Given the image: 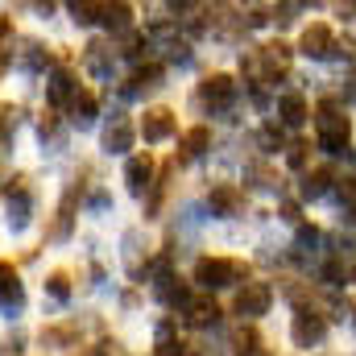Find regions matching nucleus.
Listing matches in <instances>:
<instances>
[{"instance_id":"obj_14","label":"nucleus","mask_w":356,"mask_h":356,"mask_svg":"<svg viewBox=\"0 0 356 356\" xmlns=\"http://www.w3.org/2000/svg\"><path fill=\"white\" fill-rule=\"evenodd\" d=\"M79 95V88H75V71L71 67H58L54 75H50V104H71Z\"/></svg>"},{"instance_id":"obj_31","label":"nucleus","mask_w":356,"mask_h":356,"mask_svg":"<svg viewBox=\"0 0 356 356\" xmlns=\"http://www.w3.org/2000/svg\"><path fill=\"white\" fill-rule=\"evenodd\" d=\"M323 277H327L332 286H340V282H344V266H340V261H327V266H323Z\"/></svg>"},{"instance_id":"obj_17","label":"nucleus","mask_w":356,"mask_h":356,"mask_svg":"<svg viewBox=\"0 0 356 356\" xmlns=\"http://www.w3.org/2000/svg\"><path fill=\"white\" fill-rule=\"evenodd\" d=\"M207 145H211V129L207 124H195V129L182 133V158H199Z\"/></svg>"},{"instance_id":"obj_3","label":"nucleus","mask_w":356,"mask_h":356,"mask_svg":"<svg viewBox=\"0 0 356 356\" xmlns=\"http://www.w3.org/2000/svg\"><path fill=\"white\" fill-rule=\"evenodd\" d=\"M290 336H294L298 348H315V344H323V336H327V319H323L319 311L302 307V311L294 315V323H290Z\"/></svg>"},{"instance_id":"obj_22","label":"nucleus","mask_w":356,"mask_h":356,"mask_svg":"<svg viewBox=\"0 0 356 356\" xmlns=\"http://www.w3.org/2000/svg\"><path fill=\"white\" fill-rule=\"evenodd\" d=\"M158 79H162V67H141L137 75H133V88H124V95H141V91H149V88H158Z\"/></svg>"},{"instance_id":"obj_21","label":"nucleus","mask_w":356,"mask_h":356,"mask_svg":"<svg viewBox=\"0 0 356 356\" xmlns=\"http://www.w3.org/2000/svg\"><path fill=\"white\" fill-rule=\"evenodd\" d=\"M108 58H112V50H108L104 42H91V46H88V67L99 75V79H108V75H112V63H108Z\"/></svg>"},{"instance_id":"obj_28","label":"nucleus","mask_w":356,"mask_h":356,"mask_svg":"<svg viewBox=\"0 0 356 356\" xmlns=\"http://www.w3.org/2000/svg\"><path fill=\"white\" fill-rule=\"evenodd\" d=\"M71 13H75V21H79V25H91V21H95V13H99V4H71Z\"/></svg>"},{"instance_id":"obj_1","label":"nucleus","mask_w":356,"mask_h":356,"mask_svg":"<svg viewBox=\"0 0 356 356\" xmlns=\"http://www.w3.org/2000/svg\"><path fill=\"white\" fill-rule=\"evenodd\" d=\"M315 129H319V145H323L327 154H344V149H348L353 120H348V112L340 108V99H323V104H319Z\"/></svg>"},{"instance_id":"obj_26","label":"nucleus","mask_w":356,"mask_h":356,"mask_svg":"<svg viewBox=\"0 0 356 356\" xmlns=\"http://www.w3.org/2000/svg\"><path fill=\"white\" fill-rule=\"evenodd\" d=\"M307 149H311L307 141H294V145H290V154H286V162H290V170H302V166H307Z\"/></svg>"},{"instance_id":"obj_12","label":"nucleus","mask_w":356,"mask_h":356,"mask_svg":"<svg viewBox=\"0 0 356 356\" xmlns=\"http://www.w3.org/2000/svg\"><path fill=\"white\" fill-rule=\"evenodd\" d=\"M29 211H33V207H29V191H25L21 178H17V182L8 186V224H13V232H21V228L29 224Z\"/></svg>"},{"instance_id":"obj_33","label":"nucleus","mask_w":356,"mask_h":356,"mask_svg":"<svg viewBox=\"0 0 356 356\" xmlns=\"http://www.w3.org/2000/svg\"><path fill=\"white\" fill-rule=\"evenodd\" d=\"M241 356H269L266 348H253V353H241Z\"/></svg>"},{"instance_id":"obj_2","label":"nucleus","mask_w":356,"mask_h":356,"mask_svg":"<svg viewBox=\"0 0 356 356\" xmlns=\"http://www.w3.org/2000/svg\"><path fill=\"white\" fill-rule=\"evenodd\" d=\"M241 273H245L241 261H228V257H199V266H195V282H199L203 290H224V286H232Z\"/></svg>"},{"instance_id":"obj_29","label":"nucleus","mask_w":356,"mask_h":356,"mask_svg":"<svg viewBox=\"0 0 356 356\" xmlns=\"http://www.w3.org/2000/svg\"><path fill=\"white\" fill-rule=\"evenodd\" d=\"M261 145H266V149L282 145V129H277V124H266V129H261Z\"/></svg>"},{"instance_id":"obj_32","label":"nucleus","mask_w":356,"mask_h":356,"mask_svg":"<svg viewBox=\"0 0 356 356\" xmlns=\"http://www.w3.org/2000/svg\"><path fill=\"white\" fill-rule=\"evenodd\" d=\"M8 38H13V21H8V17H0V54H13V46H4Z\"/></svg>"},{"instance_id":"obj_9","label":"nucleus","mask_w":356,"mask_h":356,"mask_svg":"<svg viewBox=\"0 0 356 356\" xmlns=\"http://www.w3.org/2000/svg\"><path fill=\"white\" fill-rule=\"evenodd\" d=\"M124 182H129L133 195H145V191L154 186V158H149V154L129 158V166H124Z\"/></svg>"},{"instance_id":"obj_23","label":"nucleus","mask_w":356,"mask_h":356,"mask_svg":"<svg viewBox=\"0 0 356 356\" xmlns=\"http://www.w3.org/2000/svg\"><path fill=\"white\" fill-rule=\"evenodd\" d=\"M327 182H332V170H311L302 178V199H319L327 195Z\"/></svg>"},{"instance_id":"obj_15","label":"nucleus","mask_w":356,"mask_h":356,"mask_svg":"<svg viewBox=\"0 0 356 356\" xmlns=\"http://www.w3.org/2000/svg\"><path fill=\"white\" fill-rule=\"evenodd\" d=\"M154 294H158V298H162L166 307H186V302H191L186 286L178 282L175 273H162V277H158V286H154Z\"/></svg>"},{"instance_id":"obj_8","label":"nucleus","mask_w":356,"mask_h":356,"mask_svg":"<svg viewBox=\"0 0 356 356\" xmlns=\"http://www.w3.org/2000/svg\"><path fill=\"white\" fill-rule=\"evenodd\" d=\"M207 203H211V211H216V216H236V211L245 207V191H241V186H232V182H220V186H211Z\"/></svg>"},{"instance_id":"obj_27","label":"nucleus","mask_w":356,"mask_h":356,"mask_svg":"<svg viewBox=\"0 0 356 356\" xmlns=\"http://www.w3.org/2000/svg\"><path fill=\"white\" fill-rule=\"evenodd\" d=\"M336 195H340V203L356 207V178H340V182H336Z\"/></svg>"},{"instance_id":"obj_30","label":"nucleus","mask_w":356,"mask_h":356,"mask_svg":"<svg viewBox=\"0 0 356 356\" xmlns=\"http://www.w3.org/2000/svg\"><path fill=\"white\" fill-rule=\"evenodd\" d=\"M91 356H129V353H124L116 340H104V344H95V353H91Z\"/></svg>"},{"instance_id":"obj_20","label":"nucleus","mask_w":356,"mask_h":356,"mask_svg":"<svg viewBox=\"0 0 356 356\" xmlns=\"http://www.w3.org/2000/svg\"><path fill=\"white\" fill-rule=\"evenodd\" d=\"M17 63H21L25 71H42V67L50 63V50H46L42 42H25V50L17 54Z\"/></svg>"},{"instance_id":"obj_4","label":"nucleus","mask_w":356,"mask_h":356,"mask_svg":"<svg viewBox=\"0 0 356 356\" xmlns=\"http://www.w3.org/2000/svg\"><path fill=\"white\" fill-rule=\"evenodd\" d=\"M269 302H273V286L269 282H245V290L236 294V315L241 319H257L266 315Z\"/></svg>"},{"instance_id":"obj_16","label":"nucleus","mask_w":356,"mask_h":356,"mask_svg":"<svg viewBox=\"0 0 356 356\" xmlns=\"http://www.w3.org/2000/svg\"><path fill=\"white\" fill-rule=\"evenodd\" d=\"M277 116H282L286 124H302L311 112H307V99H302L298 91H286V95L277 99Z\"/></svg>"},{"instance_id":"obj_6","label":"nucleus","mask_w":356,"mask_h":356,"mask_svg":"<svg viewBox=\"0 0 356 356\" xmlns=\"http://www.w3.org/2000/svg\"><path fill=\"white\" fill-rule=\"evenodd\" d=\"M298 46H302L307 58H327V54L336 50V38H332V29H327L323 21H315V25L302 29V42H298Z\"/></svg>"},{"instance_id":"obj_7","label":"nucleus","mask_w":356,"mask_h":356,"mask_svg":"<svg viewBox=\"0 0 356 356\" xmlns=\"http://www.w3.org/2000/svg\"><path fill=\"white\" fill-rule=\"evenodd\" d=\"M141 137H145L149 145H158V141L175 137V112H170V108H149V112H145V120H141Z\"/></svg>"},{"instance_id":"obj_11","label":"nucleus","mask_w":356,"mask_h":356,"mask_svg":"<svg viewBox=\"0 0 356 356\" xmlns=\"http://www.w3.org/2000/svg\"><path fill=\"white\" fill-rule=\"evenodd\" d=\"M232 95H236L232 75H207V79H203V88H199V99H203V104H216V108L232 104Z\"/></svg>"},{"instance_id":"obj_25","label":"nucleus","mask_w":356,"mask_h":356,"mask_svg":"<svg viewBox=\"0 0 356 356\" xmlns=\"http://www.w3.org/2000/svg\"><path fill=\"white\" fill-rule=\"evenodd\" d=\"M315 245H319V228H298V236H294V253L298 257H307V253H315Z\"/></svg>"},{"instance_id":"obj_5","label":"nucleus","mask_w":356,"mask_h":356,"mask_svg":"<svg viewBox=\"0 0 356 356\" xmlns=\"http://www.w3.org/2000/svg\"><path fill=\"white\" fill-rule=\"evenodd\" d=\"M25 307V286H21V277H17V269L8 266V261H0V311H21Z\"/></svg>"},{"instance_id":"obj_18","label":"nucleus","mask_w":356,"mask_h":356,"mask_svg":"<svg viewBox=\"0 0 356 356\" xmlns=\"http://www.w3.org/2000/svg\"><path fill=\"white\" fill-rule=\"evenodd\" d=\"M67 108H71V120H75L79 129H91V120H95V95H91V91H79Z\"/></svg>"},{"instance_id":"obj_13","label":"nucleus","mask_w":356,"mask_h":356,"mask_svg":"<svg viewBox=\"0 0 356 356\" xmlns=\"http://www.w3.org/2000/svg\"><path fill=\"white\" fill-rule=\"evenodd\" d=\"M182 311H186L182 319H186L191 327H211V323L220 319V307H216V298H207V294H203V298H191Z\"/></svg>"},{"instance_id":"obj_24","label":"nucleus","mask_w":356,"mask_h":356,"mask_svg":"<svg viewBox=\"0 0 356 356\" xmlns=\"http://www.w3.org/2000/svg\"><path fill=\"white\" fill-rule=\"evenodd\" d=\"M46 294H50V298H58V302H67V298H71V277H67V269H54V273L46 277Z\"/></svg>"},{"instance_id":"obj_10","label":"nucleus","mask_w":356,"mask_h":356,"mask_svg":"<svg viewBox=\"0 0 356 356\" xmlns=\"http://www.w3.org/2000/svg\"><path fill=\"white\" fill-rule=\"evenodd\" d=\"M104 149H108V154L133 149V124H129V116H112V120L104 124Z\"/></svg>"},{"instance_id":"obj_19","label":"nucleus","mask_w":356,"mask_h":356,"mask_svg":"<svg viewBox=\"0 0 356 356\" xmlns=\"http://www.w3.org/2000/svg\"><path fill=\"white\" fill-rule=\"evenodd\" d=\"M99 21L120 33V29L133 25V8H129V4H99Z\"/></svg>"},{"instance_id":"obj_34","label":"nucleus","mask_w":356,"mask_h":356,"mask_svg":"<svg viewBox=\"0 0 356 356\" xmlns=\"http://www.w3.org/2000/svg\"><path fill=\"white\" fill-rule=\"evenodd\" d=\"M348 277H353V282H356V266H353V273H348Z\"/></svg>"}]
</instances>
